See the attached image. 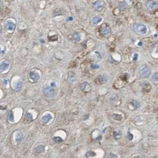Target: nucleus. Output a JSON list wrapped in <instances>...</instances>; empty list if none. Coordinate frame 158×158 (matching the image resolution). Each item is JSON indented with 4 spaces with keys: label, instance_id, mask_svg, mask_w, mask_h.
Returning a JSON list of instances; mask_svg holds the SVG:
<instances>
[{
    "label": "nucleus",
    "instance_id": "obj_15",
    "mask_svg": "<svg viewBox=\"0 0 158 158\" xmlns=\"http://www.w3.org/2000/svg\"><path fill=\"white\" fill-rule=\"evenodd\" d=\"M89 84H88V82H83L82 84H81V89L82 91L87 90V88H89Z\"/></svg>",
    "mask_w": 158,
    "mask_h": 158
},
{
    "label": "nucleus",
    "instance_id": "obj_22",
    "mask_svg": "<svg viewBox=\"0 0 158 158\" xmlns=\"http://www.w3.org/2000/svg\"><path fill=\"white\" fill-rule=\"evenodd\" d=\"M8 118L10 122H13L14 121V115L11 111H9V113H8Z\"/></svg>",
    "mask_w": 158,
    "mask_h": 158
},
{
    "label": "nucleus",
    "instance_id": "obj_19",
    "mask_svg": "<svg viewBox=\"0 0 158 158\" xmlns=\"http://www.w3.org/2000/svg\"><path fill=\"white\" fill-rule=\"evenodd\" d=\"M122 133L120 131L115 132L114 134V138H115V139H120L121 137H122Z\"/></svg>",
    "mask_w": 158,
    "mask_h": 158
},
{
    "label": "nucleus",
    "instance_id": "obj_8",
    "mask_svg": "<svg viewBox=\"0 0 158 158\" xmlns=\"http://www.w3.org/2000/svg\"><path fill=\"white\" fill-rule=\"evenodd\" d=\"M9 66V61L4 60L0 62V72H2L6 70Z\"/></svg>",
    "mask_w": 158,
    "mask_h": 158
},
{
    "label": "nucleus",
    "instance_id": "obj_9",
    "mask_svg": "<svg viewBox=\"0 0 158 158\" xmlns=\"http://www.w3.org/2000/svg\"><path fill=\"white\" fill-rule=\"evenodd\" d=\"M15 139H16V142L18 144L21 143L23 140V134L21 132H17L15 135Z\"/></svg>",
    "mask_w": 158,
    "mask_h": 158
},
{
    "label": "nucleus",
    "instance_id": "obj_10",
    "mask_svg": "<svg viewBox=\"0 0 158 158\" xmlns=\"http://www.w3.org/2000/svg\"><path fill=\"white\" fill-rule=\"evenodd\" d=\"M52 118V117L51 116L50 114H46V115H43L41 118V122L43 124H46L49 122Z\"/></svg>",
    "mask_w": 158,
    "mask_h": 158
},
{
    "label": "nucleus",
    "instance_id": "obj_4",
    "mask_svg": "<svg viewBox=\"0 0 158 158\" xmlns=\"http://www.w3.org/2000/svg\"><path fill=\"white\" fill-rule=\"evenodd\" d=\"M146 6L148 10L153 11L158 7V4L156 0H148L146 2Z\"/></svg>",
    "mask_w": 158,
    "mask_h": 158
},
{
    "label": "nucleus",
    "instance_id": "obj_24",
    "mask_svg": "<svg viewBox=\"0 0 158 158\" xmlns=\"http://www.w3.org/2000/svg\"><path fill=\"white\" fill-rule=\"evenodd\" d=\"M26 118L27 120H30V121L32 120V114H30V113H27L26 114Z\"/></svg>",
    "mask_w": 158,
    "mask_h": 158
},
{
    "label": "nucleus",
    "instance_id": "obj_13",
    "mask_svg": "<svg viewBox=\"0 0 158 158\" xmlns=\"http://www.w3.org/2000/svg\"><path fill=\"white\" fill-rule=\"evenodd\" d=\"M68 81L70 83H73L76 80L75 75L73 72H69V75H68Z\"/></svg>",
    "mask_w": 158,
    "mask_h": 158
},
{
    "label": "nucleus",
    "instance_id": "obj_21",
    "mask_svg": "<svg viewBox=\"0 0 158 158\" xmlns=\"http://www.w3.org/2000/svg\"><path fill=\"white\" fill-rule=\"evenodd\" d=\"M152 81L153 82L158 84V73H155L152 77Z\"/></svg>",
    "mask_w": 158,
    "mask_h": 158
},
{
    "label": "nucleus",
    "instance_id": "obj_17",
    "mask_svg": "<svg viewBox=\"0 0 158 158\" xmlns=\"http://www.w3.org/2000/svg\"><path fill=\"white\" fill-rule=\"evenodd\" d=\"M112 117L113 118V119L117 121H121L123 119L122 116L120 114H114L112 115Z\"/></svg>",
    "mask_w": 158,
    "mask_h": 158
},
{
    "label": "nucleus",
    "instance_id": "obj_2",
    "mask_svg": "<svg viewBox=\"0 0 158 158\" xmlns=\"http://www.w3.org/2000/svg\"><path fill=\"white\" fill-rule=\"evenodd\" d=\"M151 73V70L148 65H144L140 68L139 75L142 78H147L150 76Z\"/></svg>",
    "mask_w": 158,
    "mask_h": 158
},
{
    "label": "nucleus",
    "instance_id": "obj_23",
    "mask_svg": "<svg viewBox=\"0 0 158 158\" xmlns=\"http://www.w3.org/2000/svg\"><path fill=\"white\" fill-rule=\"evenodd\" d=\"M53 140L54 142L56 143H61L62 141H63V140L62 139V138H61V137H54Z\"/></svg>",
    "mask_w": 158,
    "mask_h": 158
},
{
    "label": "nucleus",
    "instance_id": "obj_1",
    "mask_svg": "<svg viewBox=\"0 0 158 158\" xmlns=\"http://www.w3.org/2000/svg\"><path fill=\"white\" fill-rule=\"evenodd\" d=\"M134 31L137 33V34L140 35H143L146 34L148 32L147 27L145 24L142 23H137L134 26Z\"/></svg>",
    "mask_w": 158,
    "mask_h": 158
},
{
    "label": "nucleus",
    "instance_id": "obj_7",
    "mask_svg": "<svg viewBox=\"0 0 158 158\" xmlns=\"http://www.w3.org/2000/svg\"><path fill=\"white\" fill-rule=\"evenodd\" d=\"M16 24L11 20H8L5 22V27L8 31H13L16 28Z\"/></svg>",
    "mask_w": 158,
    "mask_h": 158
},
{
    "label": "nucleus",
    "instance_id": "obj_18",
    "mask_svg": "<svg viewBox=\"0 0 158 158\" xmlns=\"http://www.w3.org/2000/svg\"><path fill=\"white\" fill-rule=\"evenodd\" d=\"M73 39L75 42H79L81 40V36L78 33H75L73 35Z\"/></svg>",
    "mask_w": 158,
    "mask_h": 158
},
{
    "label": "nucleus",
    "instance_id": "obj_25",
    "mask_svg": "<svg viewBox=\"0 0 158 158\" xmlns=\"http://www.w3.org/2000/svg\"><path fill=\"white\" fill-rule=\"evenodd\" d=\"M91 68L92 69H98V68H99V66L97 65H91Z\"/></svg>",
    "mask_w": 158,
    "mask_h": 158
},
{
    "label": "nucleus",
    "instance_id": "obj_3",
    "mask_svg": "<svg viewBox=\"0 0 158 158\" xmlns=\"http://www.w3.org/2000/svg\"><path fill=\"white\" fill-rule=\"evenodd\" d=\"M43 92H44V94L49 98L55 97L56 95L57 94V92L55 90V89L53 88V87H46V88H44Z\"/></svg>",
    "mask_w": 158,
    "mask_h": 158
},
{
    "label": "nucleus",
    "instance_id": "obj_14",
    "mask_svg": "<svg viewBox=\"0 0 158 158\" xmlns=\"http://www.w3.org/2000/svg\"><path fill=\"white\" fill-rule=\"evenodd\" d=\"M23 82L21 81H18L16 83V84H15V86H14V88L16 90L18 91V90H20V89H21V88L23 87Z\"/></svg>",
    "mask_w": 158,
    "mask_h": 158
},
{
    "label": "nucleus",
    "instance_id": "obj_26",
    "mask_svg": "<svg viewBox=\"0 0 158 158\" xmlns=\"http://www.w3.org/2000/svg\"><path fill=\"white\" fill-rule=\"evenodd\" d=\"M134 158H141L140 156H136V157H134Z\"/></svg>",
    "mask_w": 158,
    "mask_h": 158
},
{
    "label": "nucleus",
    "instance_id": "obj_5",
    "mask_svg": "<svg viewBox=\"0 0 158 158\" xmlns=\"http://www.w3.org/2000/svg\"><path fill=\"white\" fill-rule=\"evenodd\" d=\"M104 7V2L103 0H97L92 5V7L97 11H100Z\"/></svg>",
    "mask_w": 158,
    "mask_h": 158
},
{
    "label": "nucleus",
    "instance_id": "obj_27",
    "mask_svg": "<svg viewBox=\"0 0 158 158\" xmlns=\"http://www.w3.org/2000/svg\"><path fill=\"white\" fill-rule=\"evenodd\" d=\"M157 94H158V92H157Z\"/></svg>",
    "mask_w": 158,
    "mask_h": 158
},
{
    "label": "nucleus",
    "instance_id": "obj_16",
    "mask_svg": "<svg viewBox=\"0 0 158 158\" xmlns=\"http://www.w3.org/2000/svg\"><path fill=\"white\" fill-rule=\"evenodd\" d=\"M44 146L42 145L39 146L38 147H37L36 148V150H35V152H36V153H41L43 150H44Z\"/></svg>",
    "mask_w": 158,
    "mask_h": 158
},
{
    "label": "nucleus",
    "instance_id": "obj_6",
    "mask_svg": "<svg viewBox=\"0 0 158 158\" xmlns=\"http://www.w3.org/2000/svg\"><path fill=\"white\" fill-rule=\"evenodd\" d=\"M110 32H111V28L107 24H104L101 26L100 28V33L101 35H108Z\"/></svg>",
    "mask_w": 158,
    "mask_h": 158
},
{
    "label": "nucleus",
    "instance_id": "obj_20",
    "mask_svg": "<svg viewBox=\"0 0 158 158\" xmlns=\"http://www.w3.org/2000/svg\"><path fill=\"white\" fill-rule=\"evenodd\" d=\"M132 104L133 105V107L135 108H138L140 107V104L136 100H132Z\"/></svg>",
    "mask_w": 158,
    "mask_h": 158
},
{
    "label": "nucleus",
    "instance_id": "obj_11",
    "mask_svg": "<svg viewBox=\"0 0 158 158\" xmlns=\"http://www.w3.org/2000/svg\"><path fill=\"white\" fill-rule=\"evenodd\" d=\"M29 76L31 79L33 81H37L40 78L39 75L37 72H32L30 73Z\"/></svg>",
    "mask_w": 158,
    "mask_h": 158
},
{
    "label": "nucleus",
    "instance_id": "obj_12",
    "mask_svg": "<svg viewBox=\"0 0 158 158\" xmlns=\"http://www.w3.org/2000/svg\"><path fill=\"white\" fill-rule=\"evenodd\" d=\"M103 21V17L101 16H95L92 18V22L94 24H98Z\"/></svg>",
    "mask_w": 158,
    "mask_h": 158
}]
</instances>
